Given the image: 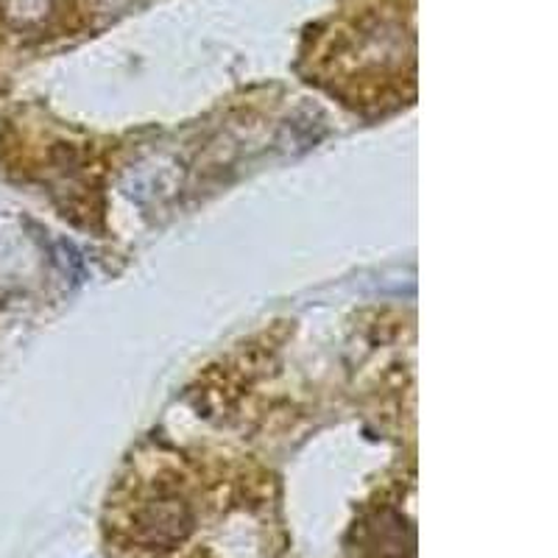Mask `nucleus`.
Segmentation results:
<instances>
[{
    "mask_svg": "<svg viewBox=\"0 0 558 558\" xmlns=\"http://www.w3.org/2000/svg\"><path fill=\"white\" fill-rule=\"evenodd\" d=\"M107 542L118 558H279L286 550L268 483H202L162 470L109 500Z\"/></svg>",
    "mask_w": 558,
    "mask_h": 558,
    "instance_id": "obj_1",
    "label": "nucleus"
}]
</instances>
